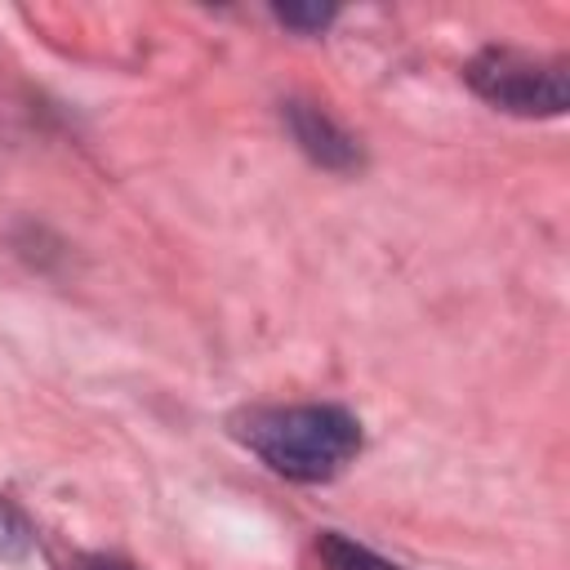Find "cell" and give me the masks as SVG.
I'll return each mask as SVG.
<instances>
[{"label": "cell", "mask_w": 570, "mask_h": 570, "mask_svg": "<svg viewBox=\"0 0 570 570\" xmlns=\"http://www.w3.org/2000/svg\"><path fill=\"white\" fill-rule=\"evenodd\" d=\"M232 432L289 481H330L361 450V423L343 405H258Z\"/></svg>", "instance_id": "1"}, {"label": "cell", "mask_w": 570, "mask_h": 570, "mask_svg": "<svg viewBox=\"0 0 570 570\" xmlns=\"http://www.w3.org/2000/svg\"><path fill=\"white\" fill-rule=\"evenodd\" d=\"M468 85L512 116H561L570 102L566 67L521 49H485L468 62Z\"/></svg>", "instance_id": "2"}, {"label": "cell", "mask_w": 570, "mask_h": 570, "mask_svg": "<svg viewBox=\"0 0 570 570\" xmlns=\"http://www.w3.org/2000/svg\"><path fill=\"white\" fill-rule=\"evenodd\" d=\"M289 129H294V138L303 142V151H312L321 165H352L356 160V147H352V138L325 116V111H316V107H303V102H289Z\"/></svg>", "instance_id": "3"}, {"label": "cell", "mask_w": 570, "mask_h": 570, "mask_svg": "<svg viewBox=\"0 0 570 570\" xmlns=\"http://www.w3.org/2000/svg\"><path fill=\"white\" fill-rule=\"evenodd\" d=\"M316 552H321L325 570H401V566L383 561L379 552H370L365 543H352L347 534H334V530H330V534H321Z\"/></svg>", "instance_id": "4"}, {"label": "cell", "mask_w": 570, "mask_h": 570, "mask_svg": "<svg viewBox=\"0 0 570 570\" xmlns=\"http://www.w3.org/2000/svg\"><path fill=\"white\" fill-rule=\"evenodd\" d=\"M276 18H281L285 27H298V31H321V27L334 18V9H330V4H307V9H298V4H281Z\"/></svg>", "instance_id": "5"}, {"label": "cell", "mask_w": 570, "mask_h": 570, "mask_svg": "<svg viewBox=\"0 0 570 570\" xmlns=\"http://www.w3.org/2000/svg\"><path fill=\"white\" fill-rule=\"evenodd\" d=\"M85 570H129V566H120V561H111V557H89Z\"/></svg>", "instance_id": "6"}]
</instances>
